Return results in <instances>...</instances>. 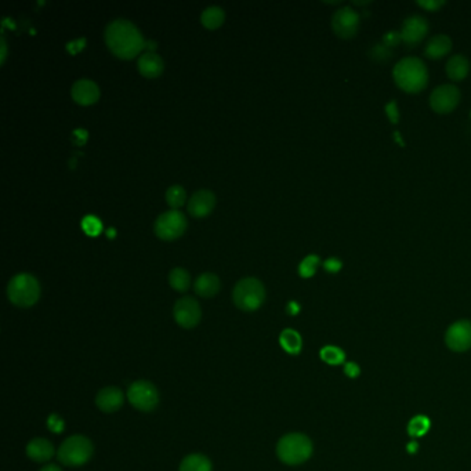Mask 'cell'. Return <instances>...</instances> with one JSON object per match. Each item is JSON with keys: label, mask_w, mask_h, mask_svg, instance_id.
Masks as SVG:
<instances>
[{"label": "cell", "mask_w": 471, "mask_h": 471, "mask_svg": "<svg viewBox=\"0 0 471 471\" xmlns=\"http://www.w3.org/2000/svg\"><path fill=\"white\" fill-rule=\"evenodd\" d=\"M7 296L8 300L17 307H31L41 297L39 281L27 273L17 274L7 285Z\"/></svg>", "instance_id": "cell-4"}, {"label": "cell", "mask_w": 471, "mask_h": 471, "mask_svg": "<svg viewBox=\"0 0 471 471\" xmlns=\"http://www.w3.org/2000/svg\"><path fill=\"white\" fill-rule=\"evenodd\" d=\"M185 229H187V219L177 209H172L159 215L154 223L155 234L165 240H173L182 236Z\"/></svg>", "instance_id": "cell-8"}, {"label": "cell", "mask_w": 471, "mask_h": 471, "mask_svg": "<svg viewBox=\"0 0 471 471\" xmlns=\"http://www.w3.org/2000/svg\"><path fill=\"white\" fill-rule=\"evenodd\" d=\"M104 38L108 49L120 59H131L145 46V41L137 25L124 18L111 21L106 28Z\"/></svg>", "instance_id": "cell-1"}, {"label": "cell", "mask_w": 471, "mask_h": 471, "mask_svg": "<svg viewBox=\"0 0 471 471\" xmlns=\"http://www.w3.org/2000/svg\"><path fill=\"white\" fill-rule=\"evenodd\" d=\"M93 444L85 435H72L66 438L57 452L59 462L69 468L82 466L90 461L93 455Z\"/></svg>", "instance_id": "cell-5"}, {"label": "cell", "mask_w": 471, "mask_h": 471, "mask_svg": "<svg viewBox=\"0 0 471 471\" xmlns=\"http://www.w3.org/2000/svg\"><path fill=\"white\" fill-rule=\"evenodd\" d=\"M41 471H62L61 469H59V466H56V465H49V466H45L43 469Z\"/></svg>", "instance_id": "cell-39"}, {"label": "cell", "mask_w": 471, "mask_h": 471, "mask_svg": "<svg viewBox=\"0 0 471 471\" xmlns=\"http://www.w3.org/2000/svg\"><path fill=\"white\" fill-rule=\"evenodd\" d=\"M27 455L34 462H48L55 456V447L45 438H35L27 447Z\"/></svg>", "instance_id": "cell-17"}, {"label": "cell", "mask_w": 471, "mask_h": 471, "mask_svg": "<svg viewBox=\"0 0 471 471\" xmlns=\"http://www.w3.org/2000/svg\"><path fill=\"white\" fill-rule=\"evenodd\" d=\"M123 393L118 387H106L96 397L97 407L106 413L117 412L123 405Z\"/></svg>", "instance_id": "cell-16"}, {"label": "cell", "mask_w": 471, "mask_h": 471, "mask_svg": "<svg viewBox=\"0 0 471 471\" xmlns=\"http://www.w3.org/2000/svg\"><path fill=\"white\" fill-rule=\"evenodd\" d=\"M71 94L72 99L82 106H89L93 104L99 100L100 97V87L99 85L87 78L83 79H78L71 89Z\"/></svg>", "instance_id": "cell-14"}, {"label": "cell", "mask_w": 471, "mask_h": 471, "mask_svg": "<svg viewBox=\"0 0 471 471\" xmlns=\"http://www.w3.org/2000/svg\"><path fill=\"white\" fill-rule=\"evenodd\" d=\"M277 455L285 465L297 466L307 462L312 455L311 440L301 433L284 435L277 445Z\"/></svg>", "instance_id": "cell-3"}, {"label": "cell", "mask_w": 471, "mask_h": 471, "mask_svg": "<svg viewBox=\"0 0 471 471\" xmlns=\"http://www.w3.org/2000/svg\"><path fill=\"white\" fill-rule=\"evenodd\" d=\"M447 75L454 82L463 80L470 72V61L463 55H455L447 62Z\"/></svg>", "instance_id": "cell-20"}, {"label": "cell", "mask_w": 471, "mask_h": 471, "mask_svg": "<svg viewBox=\"0 0 471 471\" xmlns=\"http://www.w3.org/2000/svg\"><path fill=\"white\" fill-rule=\"evenodd\" d=\"M393 78L396 85L405 93H420L428 83V71L426 64L417 57L400 59L394 69Z\"/></svg>", "instance_id": "cell-2"}, {"label": "cell", "mask_w": 471, "mask_h": 471, "mask_svg": "<svg viewBox=\"0 0 471 471\" xmlns=\"http://www.w3.org/2000/svg\"><path fill=\"white\" fill-rule=\"evenodd\" d=\"M394 138L398 141V144H400V145H404V140H401L400 131H394Z\"/></svg>", "instance_id": "cell-40"}, {"label": "cell", "mask_w": 471, "mask_h": 471, "mask_svg": "<svg viewBox=\"0 0 471 471\" xmlns=\"http://www.w3.org/2000/svg\"><path fill=\"white\" fill-rule=\"evenodd\" d=\"M220 280L213 273H203L195 281V292L202 297H213L220 291Z\"/></svg>", "instance_id": "cell-21"}, {"label": "cell", "mask_w": 471, "mask_h": 471, "mask_svg": "<svg viewBox=\"0 0 471 471\" xmlns=\"http://www.w3.org/2000/svg\"><path fill=\"white\" fill-rule=\"evenodd\" d=\"M180 471H212V462L201 454H192L182 459Z\"/></svg>", "instance_id": "cell-23"}, {"label": "cell", "mask_w": 471, "mask_h": 471, "mask_svg": "<svg viewBox=\"0 0 471 471\" xmlns=\"http://www.w3.org/2000/svg\"><path fill=\"white\" fill-rule=\"evenodd\" d=\"M417 4L427 11H437L445 4V1L444 0H420L417 1Z\"/></svg>", "instance_id": "cell-33"}, {"label": "cell", "mask_w": 471, "mask_h": 471, "mask_svg": "<svg viewBox=\"0 0 471 471\" xmlns=\"http://www.w3.org/2000/svg\"><path fill=\"white\" fill-rule=\"evenodd\" d=\"M280 345L287 353L296 355L301 352L303 340L298 332H296L294 329H285L280 336Z\"/></svg>", "instance_id": "cell-24"}, {"label": "cell", "mask_w": 471, "mask_h": 471, "mask_svg": "<svg viewBox=\"0 0 471 471\" xmlns=\"http://www.w3.org/2000/svg\"><path fill=\"white\" fill-rule=\"evenodd\" d=\"M226 20V13L220 6H209L201 14V21L206 28L215 29L223 25Z\"/></svg>", "instance_id": "cell-22"}, {"label": "cell", "mask_w": 471, "mask_h": 471, "mask_svg": "<svg viewBox=\"0 0 471 471\" xmlns=\"http://www.w3.org/2000/svg\"><path fill=\"white\" fill-rule=\"evenodd\" d=\"M417 448H419V445H417V442H410L408 444V447H407V451L410 452V454H414V452H417Z\"/></svg>", "instance_id": "cell-38"}, {"label": "cell", "mask_w": 471, "mask_h": 471, "mask_svg": "<svg viewBox=\"0 0 471 471\" xmlns=\"http://www.w3.org/2000/svg\"><path fill=\"white\" fill-rule=\"evenodd\" d=\"M445 343L449 350L463 353L471 349V321L461 319L452 324L445 333Z\"/></svg>", "instance_id": "cell-12"}, {"label": "cell", "mask_w": 471, "mask_h": 471, "mask_svg": "<svg viewBox=\"0 0 471 471\" xmlns=\"http://www.w3.org/2000/svg\"><path fill=\"white\" fill-rule=\"evenodd\" d=\"M400 32L404 43L408 46H416L426 38L428 32V22L421 15H411L405 18Z\"/></svg>", "instance_id": "cell-13"}, {"label": "cell", "mask_w": 471, "mask_h": 471, "mask_svg": "<svg viewBox=\"0 0 471 471\" xmlns=\"http://www.w3.org/2000/svg\"><path fill=\"white\" fill-rule=\"evenodd\" d=\"M430 426H431V423H430L428 417H426L423 414H417V416L411 419V421L408 423V434L412 438L423 437L428 433Z\"/></svg>", "instance_id": "cell-26"}, {"label": "cell", "mask_w": 471, "mask_h": 471, "mask_svg": "<svg viewBox=\"0 0 471 471\" xmlns=\"http://www.w3.org/2000/svg\"><path fill=\"white\" fill-rule=\"evenodd\" d=\"M189 282H191L189 273L185 268L176 267V268H173L171 271V274H169V284H171V287L175 291L185 292L189 288Z\"/></svg>", "instance_id": "cell-25"}, {"label": "cell", "mask_w": 471, "mask_h": 471, "mask_svg": "<svg viewBox=\"0 0 471 471\" xmlns=\"http://www.w3.org/2000/svg\"><path fill=\"white\" fill-rule=\"evenodd\" d=\"M470 118H471V111H470Z\"/></svg>", "instance_id": "cell-42"}, {"label": "cell", "mask_w": 471, "mask_h": 471, "mask_svg": "<svg viewBox=\"0 0 471 471\" xmlns=\"http://www.w3.org/2000/svg\"><path fill=\"white\" fill-rule=\"evenodd\" d=\"M452 50V39L448 35H435L433 36L426 48H424V55L431 59H441L449 55Z\"/></svg>", "instance_id": "cell-18"}, {"label": "cell", "mask_w": 471, "mask_h": 471, "mask_svg": "<svg viewBox=\"0 0 471 471\" xmlns=\"http://www.w3.org/2000/svg\"><path fill=\"white\" fill-rule=\"evenodd\" d=\"M319 264H321V259L317 254H308L298 264V274H300V277H303V278H311L317 273Z\"/></svg>", "instance_id": "cell-28"}, {"label": "cell", "mask_w": 471, "mask_h": 471, "mask_svg": "<svg viewBox=\"0 0 471 471\" xmlns=\"http://www.w3.org/2000/svg\"><path fill=\"white\" fill-rule=\"evenodd\" d=\"M165 198H166V202L171 208L178 209L180 206H182L185 203L187 192L181 185L176 184V185H172V187L168 188V191L165 194Z\"/></svg>", "instance_id": "cell-29"}, {"label": "cell", "mask_w": 471, "mask_h": 471, "mask_svg": "<svg viewBox=\"0 0 471 471\" xmlns=\"http://www.w3.org/2000/svg\"><path fill=\"white\" fill-rule=\"evenodd\" d=\"M127 398L130 404L141 411V412H151L158 407L159 394L157 387L147 380L134 382L127 391Z\"/></svg>", "instance_id": "cell-7"}, {"label": "cell", "mask_w": 471, "mask_h": 471, "mask_svg": "<svg viewBox=\"0 0 471 471\" xmlns=\"http://www.w3.org/2000/svg\"><path fill=\"white\" fill-rule=\"evenodd\" d=\"M287 311H288V314H291V315H296V314H298V311H300V305H298L296 301H291V303L288 304V307H287Z\"/></svg>", "instance_id": "cell-37"}, {"label": "cell", "mask_w": 471, "mask_h": 471, "mask_svg": "<svg viewBox=\"0 0 471 471\" xmlns=\"http://www.w3.org/2000/svg\"><path fill=\"white\" fill-rule=\"evenodd\" d=\"M1 49H3L1 59H4V57H6V43H4V39H1Z\"/></svg>", "instance_id": "cell-41"}, {"label": "cell", "mask_w": 471, "mask_h": 471, "mask_svg": "<svg viewBox=\"0 0 471 471\" xmlns=\"http://www.w3.org/2000/svg\"><path fill=\"white\" fill-rule=\"evenodd\" d=\"M173 315L177 324L185 329L195 328L202 317L199 303L189 296L178 298L173 308Z\"/></svg>", "instance_id": "cell-11"}, {"label": "cell", "mask_w": 471, "mask_h": 471, "mask_svg": "<svg viewBox=\"0 0 471 471\" xmlns=\"http://www.w3.org/2000/svg\"><path fill=\"white\" fill-rule=\"evenodd\" d=\"M137 66L144 76L157 78L164 72L165 62L159 55L148 52V53H144L143 56H140V59L137 61Z\"/></svg>", "instance_id": "cell-19"}, {"label": "cell", "mask_w": 471, "mask_h": 471, "mask_svg": "<svg viewBox=\"0 0 471 471\" xmlns=\"http://www.w3.org/2000/svg\"><path fill=\"white\" fill-rule=\"evenodd\" d=\"M319 356L324 362L329 365H340L346 362V353L338 346H325L321 350Z\"/></svg>", "instance_id": "cell-27"}, {"label": "cell", "mask_w": 471, "mask_h": 471, "mask_svg": "<svg viewBox=\"0 0 471 471\" xmlns=\"http://www.w3.org/2000/svg\"><path fill=\"white\" fill-rule=\"evenodd\" d=\"M342 267H343V263H342L339 259H336V257H331V259H328V260L324 263V268H325L328 273H332V274L339 273V271L342 270Z\"/></svg>", "instance_id": "cell-34"}, {"label": "cell", "mask_w": 471, "mask_h": 471, "mask_svg": "<svg viewBox=\"0 0 471 471\" xmlns=\"http://www.w3.org/2000/svg\"><path fill=\"white\" fill-rule=\"evenodd\" d=\"M361 15L353 7H342L332 17V29L333 32L343 39H350L356 35L359 29Z\"/></svg>", "instance_id": "cell-10"}, {"label": "cell", "mask_w": 471, "mask_h": 471, "mask_svg": "<svg viewBox=\"0 0 471 471\" xmlns=\"http://www.w3.org/2000/svg\"><path fill=\"white\" fill-rule=\"evenodd\" d=\"M386 114L387 117L390 119V122L393 124H397L398 120H400V111H398V107H397V103L394 100H391L387 106H386Z\"/></svg>", "instance_id": "cell-32"}, {"label": "cell", "mask_w": 471, "mask_h": 471, "mask_svg": "<svg viewBox=\"0 0 471 471\" xmlns=\"http://www.w3.org/2000/svg\"><path fill=\"white\" fill-rule=\"evenodd\" d=\"M216 205V195L209 189H199L194 192L188 201V212L194 217L208 216Z\"/></svg>", "instance_id": "cell-15"}, {"label": "cell", "mask_w": 471, "mask_h": 471, "mask_svg": "<svg viewBox=\"0 0 471 471\" xmlns=\"http://www.w3.org/2000/svg\"><path fill=\"white\" fill-rule=\"evenodd\" d=\"M48 426L53 433H61L64 430V421L59 419V414H52L48 420Z\"/></svg>", "instance_id": "cell-35"}, {"label": "cell", "mask_w": 471, "mask_h": 471, "mask_svg": "<svg viewBox=\"0 0 471 471\" xmlns=\"http://www.w3.org/2000/svg\"><path fill=\"white\" fill-rule=\"evenodd\" d=\"M345 373H346V376H349V377H352V379H355V377H358L359 373H361V368H359V365L355 363V362H347V363L345 365Z\"/></svg>", "instance_id": "cell-36"}, {"label": "cell", "mask_w": 471, "mask_h": 471, "mask_svg": "<svg viewBox=\"0 0 471 471\" xmlns=\"http://www.w3.org/2000/svg\"><path fill=\"white\" fill-rule=\"evenodd\" d=\"M401 42H403L401 32H398V31H390L383 36V45L389 49L398 46Z\"/></svg>", "instance_id": "cell-31"}, {"label": "cell", "mask_w": 471, "mask_h": 471, "mask_svg": "<svg viewBox=\"0 0 471 471\" xmlns=\"http://www.w3.org/2000/svg\"><path fill=\"white\" fill-rule=\"evenodd\" d=\"M461 103V90L454 85H441L430 94V107L437 114H451Z\"/></svg>", "instance_id": "cell-9"}, {"label": "cell", "mask_w": 471, "mask_h": 471, "mask_svg": "<svg viewBox=\"0 0 471 471\" xmlns=\"http://www.w3.org/2000/svg\"><path fill=\"white\" fill-rule=\"evenodd\" d=\"M82 227L89 236H97L101 231V222L96 216H86L82 220Z\"/></svg>", "instance_id": "cell-30"}, {"label": "cell", "mask_w": 471, "mask_h": 471, "mask_svg": "<svg viewBox=\"0 0 471 471\" xmlns=\"http://www.w3.org/2000/svg\"><path fill=\"white\" fill-rule=\"evenodd\" d=\"M233 300L238 308L243 311H254L266 300V288L257 278H242L236 282L233 291Z\"/></svg>", "instance_id": "cell-6"}]
</instances>
